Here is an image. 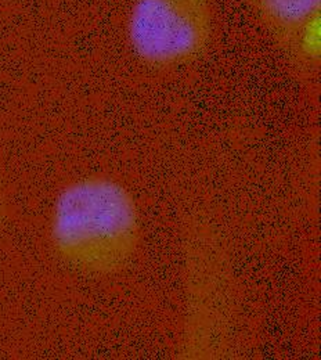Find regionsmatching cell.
<instances>
[{
	"instance_id": "2",
	"label": "cell",
	"mask_w": 321,
	"mask_h": 360,
	"mask_svg": "<svg viewBox=\"0 0 321 360\" xmlns=\"http://www.w3.org/2000/svg\"><path fill=\"white\" fill-rule=\"evenodd\" d=\"M226 251L215 231L194 221L184 237L185 315L181 356L219 359L230 354L235 290Z\"/></svg>"
},
{
	"instance_id": "5",
	"label": "cell",
	"mask_w": 321,
	"mask_h": 360,
	"mask_svg": "<svg viewBox=\"0 0 321 360\" xmlns=\"http://www.w3.org/2000/svg\"><path fill=\"white\" fill-rule=\"evenodd\" d=\"M6 219H7V202H6V195H4V190L0 180V233L4 227Z\"/></svg>"
},
{
	"instance_id": "1",
	"label": "cell",
	"mask_w": 321,
	"mask_h": 360,
	"mask_svg": "<svg viewBox=\"0 0 321 360\" xmlns=\"http://www.w3.org/2000/svg\"><path fill=\"white\" fill-rule=\"evenodd\" d=\"M48 236L57 257L71 268L100 277L119 274L141 244L136 198L111 176L71 180L54 198Z\"/></svg>"
},
{
	"instance_id": "3",
	"label": "cell",
	"mask_w": 321,
	"mask_h": 360,
	"mask_svg": "<svg viewBox=\"0 0 321 360\" xmlns=\"http://www.w3.org/2000/svg\"><path fill=\"white\" fill-rule=\"evenodd\" d=\"M214 32L211 0H136L128 20L133 53L151 67H181L201 57Z\"/></svg>"
},
{
	"instance_id": "4",
	"label": "cell",
	"mask_w": 321,
	"mask_h": 360,
	"mask_svg": "<svg viewBox=\"0 0 321 360\" xmlns=\"http://www.w3.org/2000/svg\"><path fill=\"white\" fill-rule=\"evenodd\" d=\"M295 60L320 34L321 0H247Z\"/></svg>"
}]
</instances>
